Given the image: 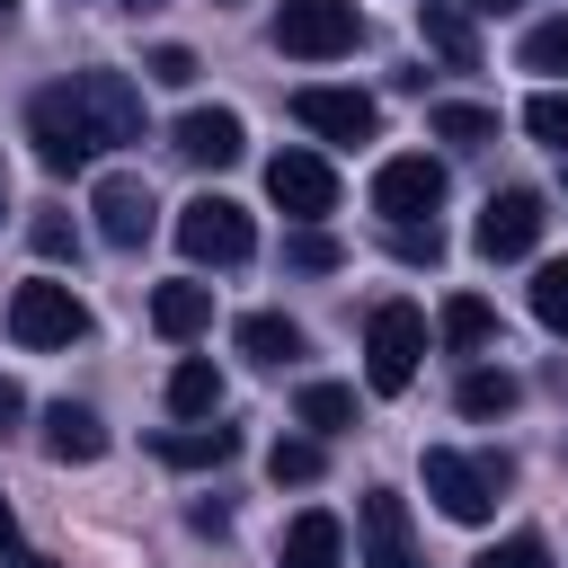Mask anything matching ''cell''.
<instances>
[{
  "instance_id": "1",
  "label": "cell",
  "mask_w": 568,
  "mask_h": 568,
  "mask_svg": "<svg viewBox=\"0 0 568 568\" xmlns=\"http://www.w3.org/2000/svg\"><path fill=\"white\" fill-rule=\"evenodd\" d=\"M27 142H36V160H44L53 178H62V169H89V160L106 151V124H98V106H89L80 71L27 98Z\"/></svg>"
},
{
  "instance_id": "2",
  "label": "cell",
  "mask_w": 568,
  "mask_h": 568,
  "mask_svg": "<svg viewBox=\"0 0 568 568\" xmlns=\"http://www.w3.org/2000/svg\"><path fill=\"white\" fill-rule=\"evenodd\" d=\"M506 488H515V462H506V453H453V444H426V497H435L453 524H488Z\"/></svg>"
},
{
  "instance_id": "3",
  "label": "cell",
  "mask_w": 568,
  "mask_h": 568,
  "mask_svg": "<svg viewBox=\"0 0 568 568\" xmlns=\"http://www.w3.org/2000/svg\"><path fill=\"white\" fill-rule=\"evenodd\" d=\"M417 355H426V311L417 302H382L364 320V382L373 390H408L417 382Z\"/></svg>"
},
{
  "instance_id": "4",
  "label": "cell",
  "mask_w": 568,
  "mask_h": 568,
  "mask_svg": "<svg viewBox=\"0 0 568 568\" xmlns=\"http://www.w3.org/2000/svg\"><path fill=\"white\" fill-rule=\"evenodd\" d=\"M355 36H364L355 0H284L275 9V44L293 62H337V53H355Z\"/></svg>"
},
{
  "instance_id": "5",
  "label": "cell",
  "mask_w": 568,
  "mask_h": 568,
  "mask_svg": "<svg viewBox=\"0 0 568 568\" xmlns=\"http://www.w3.org/2000/svg\"><path fill=\"white\" fill-rule=\"evenodd\" d=\"M178 248H186L195 266H240V257L257 248V222H248L231 195H195V204H178Z\"/></svg>"
},
{
  "instance_id": "6",
  "label": "cell",
  "mask_w": 568,
  "mask_h": 568,
  "mask_svg": "<svg viewBox=\"0 0 568 568\" xmlns=\"http://www.w3.org/2000/svg\"><path fill=\"white\" fill-rule=\"evenodd\" d=\"M9 337L18 346H71V337H89V311L62 275H36V284L9 293Z\"/></svg>"
},
{
  "instance_id": "7",
  "label": "cell",
  "mask_w": 568,
  "mask_h": 568,
  "mask_svg": "<svg viewBox=\"0 0 568 568\" xmlns=\"http://www.w3.org/2000/svg\"><path fill=\"white\" fill-rule=\"evenodd\" d=\"M435 204H444V160L399 151V160L373 169V213L382 222H435Z\"/></svg>"
},
{
  "instance_id": "8",
  "label": "cell",
  "mask_w": 568,
  "mask_h": 568,
  "mask_svg": "<svg viewBox=\"0 0 568 568\" xmlns=\"http://www.w3.org/2000/svg\"><path fill=\"white\" fill-rule=\"evenodd\" d=\"M89 213H98V240L106 248H142L151 240V222H160V195H151V178H98V195H89Z\"/></svg>"
},
{
  "instance_id": "9",
  "label": "cell",
  "mask_w": 568,
  "mask_h": 568,
  "mask_svg": "<svg viewBox=\"0 0 568 568\" xmlns=\"http://www.w3.org/2000/svg\"><path fill=\"white\" fill-rule=\"evenodd\" d=\"M541 222H550V213H541V195H532V186H506V195H488V213H479V231H470V240H479V257H488V266H506V257H532Z\"/></svg>"
},
{
  "instance_id": "10",
  "label": "cell",
  "mask_w": 568,
  "mask_h": 568,
  "mask_svg": "<svg viewBox=\"0 0 568 568\" xmlns=\"http://www.w3.org/2000/svg\"><path fill=\"white\" fill-rule=\"evenodd\" d=\"M266 195H275L293 222H320V213L337 204V169H328L320 151H275V160H266Z\"/></svg>"
},
{
  "instance_id": "11",
  "label": "cell",
  "mask_w": 568,
  "mask_h": 568,
  "mask_svg": "<svg viewBox=\"0 0 568 568\" xmlns=\"http://www.w3.org/2000/svg\"><path fill=\"white\" fill-rule=\"evenodd\" d=\"M355 532H364V568H426L417 541H408V497L399 488H364Z\"/></svg>"
},
{
  "instance_id": "12",
  "label": "cell",
  "mask_w": 568,
  "mask_h": 568,
  "mask_svg": "<svg viewBox=\"0 0 568 568\" xmlns=\"http://www.w3.org/2000/svg\"><path fill=\"white\" fill-rule=\"evenodd\" d=\"M293 115L320 133V142H373V98L364 89H293Z\"/></svg>"
},
{
  "instance_id": "13",
  "label": "cell",
  "mask_w": 568,
  "mask_h": 568,
  "mask_svg": "<svg viewBox=\"0 0 568 568\" xmlns=\"http://www.w3.org/2000/svg\"><path fill=\"white\" fill-rule=\"evenodd\" d=\"M178 151H186L195 169H231V160L248 151V124H240L231 106H186V115H178Z\"/></svg>"
},
{
  "instance_id": "14",
  "label": "cell",
  "mask_w": 568,
  "mask_h": 568,
  "mask_svg": "<svg viewBox=\"0 0 568 568\" xmlns=\"http://www.w3.org/2000/svg\"><path fill=\"white\" fill-rule=\"evenodd\" d=\"M417 36H426V53H444V71H479V27H470L462 0H426Z\"/></svg>"
},
{
  "instance_id": "15",
  "label": "cell",
  "mask_w": 568,
  "mask_h": 568,
  "mask_svg": "<svg viewBox=\"0 0 568 568\" xmlns=\"http://www.w3.org/2000/svg\"><path fill=\"white\" fill-rule=\"evenodd\" d=\"M80 89H89V106H98V124H106V151H115V142H142V89H133L124 71H80Z\"/></svg>"
},
{
  "instance_id": "16",
  "label": "cell",
  "mask_w": 568,
  "mask_h": 568,
  "mask_svg": "<svg viewBox=\"0 0 568 568\" xmlns=\"http://www.w3.org/2000/svg\"><path fill=\"white\" fill-rule=\"evenodd\" d=\"M337 550H346L337 515H328V506H302V515L284 524V550H275V568H337Z\"/></svg>"
},
{
  "instance_id": "17",
  "label": "cell",
  "mask_w": 568,
  "mask_h": 568,
  "mask_svg": "<svg viewBox=\"0 0 568 568\" xmlns=\"http://www.w3.org/2000/svg\"><path fill=\"white\" fill-rule=\"evenodd\" d=\"M44 453H53V462H98V453H106V426H98V408H80V399H53V408H44Z\"/></svg>"
},
{
  "instance_id": "18",
  "label": "cell",
  "mask_w": 568,
  "mask_h": 568,
  "mask_svg": "<svg viewBox=\"0 0 568 568\" xmlns=\"http://www.w3.org/2000/svg\"><path fill=\"white\" fill-rule=\"evenodd\" d=\"M151 328H160V337H204V328H213V284H186V275L160 284V293H151Z\"/></svg>"
},
{
  "instance_id": "19",
  "label": "cell",
  "mask_w": 568,
  "mask_h": 568,
  "mask_svg": "<svg viewBox=\"0 0 568 568\" xmlns=\"http://www.w3.org/2000/svg\"><path fill=\"white\" fill-rule=\"evenodd\" d=\"M240 355L266 364V373H284V364L302 355V328H293L284 311H248V320H240Z\"/></svg>"
},
{
  "instance_id": "20",
  "label": "cell",
  "mask_w": 568,
  "mask_h": 568,
  "mask_svg": "<svg viewBox=\"0 0 568 568\" xmlns=\"http://www.w3.org/2000/svg\"><path fill=\"white\" fill-rule=\"evenodd\" d=\"M435 328H444V346H453V355H479V346H488V337H497V311H488V302H479V293H453V302H444V320H435Z\"/></svg>"
},
{
  "instance_id": "21",
  "label": "cell",
  "mask_w": 568,
  "mask_h": 568,
  "mask_svg": "<svg viewBox=\"0 0 568 568\" xmlns=\"http://www.w3.org/2000/svg\"><path fill=\"white\" fill-rule=\"evenodd\" d=\"M240 453V435L231 426H186V435H160V462H178V470H213V462H231Z\"/></svg>"
},
{
  "instance_id": "22",
  "label": "cell",
  "mask_w": 568,
  "mask_h": 568,
  "mask_svg": "<svg viewBox=\"0 0 568 568\" xmlns=\"http://www.w3.org/2000/svg\"><path fill=\"white\" fill-rule=\"evenodd\" d=\"M169 408H178V417H213V408H222V373H213L204 355H186V364L169 373Z\"/></svg>"
},
{
  "instance_id": "23",
  "label": "cell",
  "mask_w": 568,
  "mask_h": 568,
  "mask_svg": "<svg viewBox=\"0 0 568 568\" xmlns=\"http://www.w3.org/2000/svg\"><path fill=\"white\" fill-rule=\"evenodd\" d=\"M453 399H462V417H506V408L524 399V382H515L506 364H497V373L479 364V373H462V390H453Z\"/></svg>"
},
{
  "instance_id": "24",
  "label": "cell",
  "mask_w": 568,
  "mask_h": 568,
  "mask_svg": "<svg viewBox=\"0 0 568 568\" xmlns=\"http://www.w3.org/2000/svg\"><path fill=\"white\" fill-rule=\"evenodd\" d=\"M293 417H302L311 435H346V426H355V390H346V382H311V390L293 399Z\"/></svg>"
},
{
  "instance_id": "25",
  "label": "cell",
  "mask_w": 568,
  "mask_h": 568,
  "mask_svg": "<svg viewBox=\"0 0 568 568\" xmlns=\"http://www.w3.org/2000/svg\"><path fill=\"white\" fill-rule=\"evenodd\" d=\"M426 124H435L444 142H462V151H479V142H497V106H462V98H453V106H435Z\"/></svg>"
},
{
  "instance_id": "26",
  "label": "cell",
  "mask_w": 568,
  "mask_h": 568,
  "mask_svg": "<svg viewBox=\"0 0 568 568\" xmlns=\"http://www.w3.org/2000/svg\"><path fill=\"white\" fill-rule=\"evenodd\" d=\"M320 462H328V453H320V435H284V444L266 453L275 488H311V479H320Z\"/></svg>"
},
{
  "instance_id": "27",
  "label": "cell",
  "mask_w": 568,
  "mask_h": 568,
  "mask_svg": "<svg viewBox=\"0 0 568 568\" xmlns=\"http://www.w3.org/2000/svg\"><path fill=\"white\" fill-rule=\"evenodd\" d=\"M524 71H541V80H568V18H541V27L524 36Z\"/></svg>"
},
{
  "instance_id": "28",
  "label": "cell",
  "mask_w": 568,
  "mask_h": 568,
  "mask_svg": "<svg viewBox=\"0 0 568 568\" xmlns=\"http://www.w3.org/2000/svg\"><path fill=\"white\" fill-rule=\"evenodd\" d=\"M524 133L550 142V151H568V89H541V98L524 106Z\"/></svg>"
},
{
  "instance_id": "29",
  "label": "cell",
  "mask_w": 568,
  "mask_h": 568,
  "mask_svg": "<svg viewBox=\"0 0 568 568\" xmlns=\"http://www.w3.org/2000/svg\"><path fill=\"white\" fill-rule=\"evenodd\" d=\"M532 320H541V328H568V257H550V266L532 275Z\"/></svg>"
},
{
  "instance_id": "30",
  "label": "cell",
  "mask_w": 568,
  "mask_h": 568,
  "mask_svg": "<svg viewBox=\"0 0 568 568\" xmlns=\"http://www.w3.org/2000/svg\"><path fill=\"white\" fill-rule=\"evenodd\" d=\"M27 240H36V257H80V222H71V213H53V204L27 222Z\"/></svg>"
},
{
  "instance_id": "31",
  "label": "cell",
  "mask_w": 568,
  "mask_h": 568,
  "mask_svg": "<svg viewBox=\"0 0 568 568\" xmlns=\"http://www.w3.org/2000/svg\"><path fill=\"white\" fill-rule=\"evenodd\" d=\"M470 568H550V550H541V532H506V541L479 550Z\"/></svg>"
},
{
  "instance_id": "32",
  "label": "cell",
  "mask_w": 568,
  "mask_h": 568,
  "mask_svg": "<svg viewBox=\"0 0 568 568\" xmlns=\"http://www.w3.org/2000/svg\"><path fill=\"white\" fill-rule=\"evenodd\" d=\"M284 266H302V275H328V266H337V240H328V231H293V240H284Z\"/></svg>"
},
{
  "instance_id": "33",
  "label": "cell",
  "mask_w": 568,
  "mask_h": 568,
  "mask_svg": "<svg viewBox=\"0 0 568 568\" xmlns=\"http://www.w3.org/2000/svg\"><path fill=\"white\" fill-rule=\"evenodd\" d=\"M390 248H399L408 266H435V257H444V231H435V222H390Z\"/></svg>"
},
{
  "instance_id": "34",
  "label": "cell",
  "mask_w": 568,
  "mask_h": 568,
  "mask_svg": "<svg viewBox=\"0 0 568 568\" xmlns=\"http://www.w3.org/2000/svg\"><path fill=\"white\" fill-rule=\"evenodd\" d=\"M142 71H151L160 89H186V80H195V53H186V44H160V53L142 62Z\"/></svg>"
},
{
  "instance_id": "35",
  "label": "cell",
  "mask_w": 568,
  "mask_h": 568,
  "mask_svg": "<svg viewBox=\"0 0 568 568\" xmlns=\"http://www.w3.org/2000/svg\"><path fill=\"white\" fill-rule=\"evenodd\" d=\"M18 417H27V399H18V382H0V435H9Z\"/></svg>"
},
{
  "instance_id": "36",
  "label": "cell",
  "mask_w": 568,
  "mask_h": 568,
  "mask_svg": "<svg viewBox=\"0 0 568 568\" xmlns=\"http://www.w3.org/2000/svg\"><path fill=\"white\" fill-rule=\"evenodd\" d=\"M0 550H18V506L0 497Z\"/></svg>"
},
{
  "instance_id": "37",
  "label": "cell",
  "mask_w": 568,
  "mask_h": 568,
  "mask_svg": "<svg viewBox=\"0 0 568 568\" xmlns=\"http://www.w3.org/2000/svg\"><path fill=\"white\" fill-rule=\"evenodd\" d=\"M18 568H62V559H36V550H27V559H18Z\"/></svg>"
},
{
  "instance_id": "38",
  "label": "cell",
  "mask_w": 568,
  "mask_h": 568,
  "mask_svg": "<svg viewBox=\"0 0 568 568\" xmlns=\"http://www.w3.org/2000/svg\"><path fill=\"white\" fill-rule=\"evenodd\" d=\"M124 9H160V0H124Z\"/></svg>"
},
{
  "instance_id": "39",
  "label": "cell",
  "mask_w": 568,
  "mask_h": 568,
  "mask_svg": "<svg viewBox=\"0 0 568 568\" xmlns=\"http://www.w3.org/2000/svg\"><path fill=\"white\" fill-rule=\"evenodd\" d=\"M479 9H515V0H479Z\"/></svg>"
},
{
  "instance_id": "40",
  "label": "cell",
  "mask_w": 568,
  "mask_h": 568,
  "mask_svg": "<svg viewBox=\"0 0 568 568\" xmlns=\"http://www.w3.org/2000/svg\"><path fill=\"white\" fill-rule=\"evenodd\" d=\"M9 9H18V0H0V27H9Z\"/></svg>"
},
{
  "instance_id": "41",
  "label": "cell",
  "mask_w": 568,
  "mask_h": 568,
  "mask_svg": "<svg viewBox=\"0 0 568 568\" xmlns=\"http://www.w3.org/2000/svg\"><path fill=\"white\" fill-rule=\"evenodd\" d=\"M0 213H9V178H0Z\"/></svg>"
}]
</instances>
